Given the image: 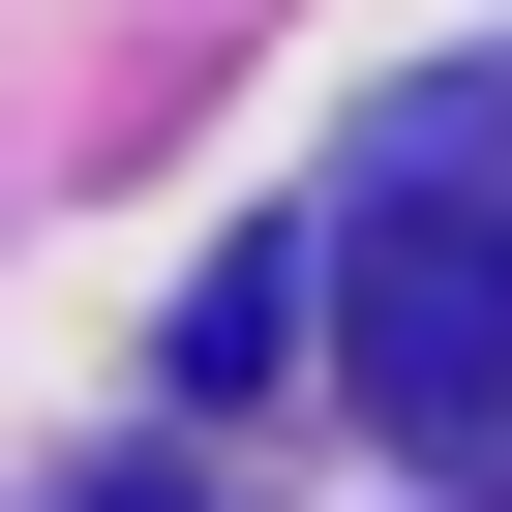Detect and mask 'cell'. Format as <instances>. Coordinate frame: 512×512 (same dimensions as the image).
Returning a JSON list of instances; mask_svg holds the SVG:
<instances>
[{
  "mask_svg": "<svg viewBox=\"0 0 512 512\" xmlns=\"http://www.w3.org/2000/svg\"><path fill=\"white\" fill-rule=\"evenodd\" d=\"M91 512H181V482H91Z\"/></svg>",
  "mask_w": 512,
  "mask_h": 512,
  "instance_id": "2",
  "label": "cell"
},
{
  "mask_svg": "<svg viewBox=\"0 0 512 512\" xmlns=\"http://www.w3.org/2000/svg\"><path fill=\"white\" fill-rule=\"evenodd\" d=\"M332 362H362V422H392V452L512 482V181H392V211H362Z\"/></svg>",
  "mask_w": 512,
  "mask_h": 512,
  "instance_id": "1",
  "label": "cell"
}]
</instances>
